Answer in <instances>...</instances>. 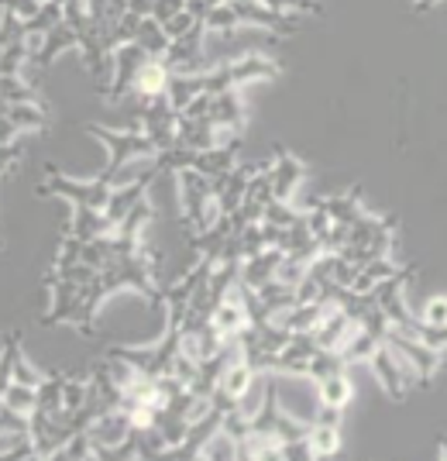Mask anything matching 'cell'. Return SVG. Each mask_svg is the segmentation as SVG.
<instances>
[{
	"mask_svg": "<svg viewBox=\"0 0 447 461\" xmlns=\"http://www.w3.org/2000/svg\"><path fill=\"white\" fill-rule=\"evenodd\" d=\"M307 269H310L307 262H299L296 255H286V258H282V266H279V276H275V279H279V283H286V286H299V279L307 276Z\"/></svg>",
	"mask_w": 447,
	"mask_h": 461,
	"instance_id": "obj_37",
	"label": "cell"
},
{
	"mask_svg": "<svg viewBox=\"0 0 447 461\" xmlns=\"http://www.w3.org/2000/svg\"><path fill=\"white\" fill-rule=\"evenodd\" d=\"M21 152H24V145H21V141H11V145H0V176L11 173V169H14V162L21 158ZM0 249H4V241H0Z\"/></svg>",
	"mask_w": 447,
	"mask_h": 461,
	"instance_id": "obj_44",
	"label": "cell"
},
{
	"mask_svg": "<svg viewBox=\"0 0 447 461\" xmlns=\"http://www.w3.org/2000/svg\"><path fill=\"white\" fill-rule=\"evenodd\" d=\"M21 128L11 121L7 114H0V145H11V141H18Z\"/></svg>",
	"mask_w": 447,
	"mask_h": 461,
	"instance_id": "obj_48",
	"label": "cell"
},
{
	"mask_svg": "<svg viewBox=\"0 0 447 461\" xmlns=\"http://www.w3.org/2000/svg\"><path fill=\"white\" fill-rule=\"evenodd\" d=\"M131 427H135V423H131V413H128V410H121V406L103 410L97 420L86 427V434H90V441H94V455H97L100 447H117V444L131 434Z\"/></svg>",
	"mask_w": 447,
	"mask_h": 461,
	"instance_id": "obj_7",
	"label": "cell"
},
{
	"mask_svg": "<svg viewBox=\"0 0 447 461\" xmlns=\"http://www.w3.org/2000/svg\"><path fill=\"white\" fill-rule=\"evenodd\" d=\"M310 447H313V455H317V458H331V455H337V447H341V434H337V427L313 423Z\"/></svg>",
	"mask_w": 447,
	"mask_h": 461,
	"instance_id": "obj_27",
	"label": "cell"
},
{
	"mask_svg": "<svg viewBox=\"0 0 447 461\" xmlns=\"http://www.w3.org/2000/svg\"><path fill=\"white\" fill-rule=\"evenodd\" d=\"M135 41L148 52V56H156V59H162L165 56V49H169V35H165V28L158 24L152 14L148 18H141V28H138V35H135Z\"/></svg>",
	"mask_w": 447,
	"mask_h": 461,
	"instance_id": "obj_20",
	"label": "cell"
},
{
	"mask_svg": "<svg viewBox=\"0 0 447 461\" xmlns=\"http://www.w3.org/2000/svg\"><path fill=\"white\" fill-rule=\"evenodd\" d=\"M228 69H231L234 90H237V86H245V83H255V79H275L279 77V66H275L273 59H262V56L231 59V62H228Z\"/></svg>",
	"mask_w": 447,
	"mask_h": 461,
	"instance_id": "obj_11",
	"label": "cell"
},
{
	"mask_svg": "<svg viewBox=\"0 0 447 461\" xmlns=\"http://www.w3.org/2000/svg\"><path fill=\"white\" fill-rule=\"evenodd\" d=\"M152 7H156V0H128V11L138 14V18H148V14H152Z\"/></svg>",
	"mask_w": 447,
	"mask_h": 461,
	"instance_id": "obj_49",
	"label": "cell"
},
{
	"mask_svg": "<svg viewBox=\"0 0 447 461\" xmlns=\"http://www.w3.org/2000/svg\"><path fill=\"white\" fill-rule=\"evenodd\" d=\"M31 59L28 52V39L11 41L4 52H0V77H21V66Z\"/></svg>",
	"mask_w": 447,
	"mask_h": 461,
	"instance_id": "obj_29",
	"label": "cell"
},
{
	"mask_svg": "<svg viewBox=\"0 0 447 461\" xmlns=\"http://www.w3.org/2000/svg\"><path fill=\"white\" fill-rule=\"evenodd\" d=\"M407 334H413V338H420L424 345L437 348V351H441V348H447V324H427L424 317H420V321L413 317V324L407 327Z\"/></svg>",
	"mask_w": 447,
	"mask_h": 461,
	"instance_id": "obj_31",
	"label": "cell"
},
{
	"mask_svg": "<svg viewBox=\"0 0 447 461\" xmlns=\"http://www.w3.org/2000/svg\"><path fill=\"white\" fill-rule=\"evenodd\" d=\"M62 385H66V375H58V372L45 375V383L39 385V406H35L41 413H49L58 427H62Z\"/></svg>",
	"mask_w": 447,
	"mask_h": 461,
	"instance_id": "obj_19",
	"label": "cell"
},
{
	"mask_svg": "<svg viewBox=\"0 0 447 461\" xmlns=\"http://www.w3.org/2000/svg\"><path fill=\"white\" fill-rule=\"evenodd\" d=\"M41 4H45V0H41Z\"/></svg>",
	"mask_w": 447,
	"mask_h": 461,
	"instance_id": "obj_54",
	"label": "cell"
},
{
	"mask_svg": "<svg viewBox=\"0 0 447 461\" xmlns=\"http://www.w3.org/2000/svg\"><path fill=\"white\" fill-rule=\"evenodd\" d=\"M0 96L11 104H39V94L31 83H24L21 77H0Z\"/></svg>",
	"mask_w": 447,
	"mask_h": 461,
	"instance_id": "obj_30",
	"label": "cell"
},
{
	"mask_svg": "<svg viewBox=\"0 0 447 461\" xmlns=\"http://www.w3.org/2000/svg\"><path fill=\"white\" fill-rule=\"evenodd\" d=\"M262 221H265V224H275V228H292L296 221H303V211H296L290 200H269Z\"/></svg>",
	"mask_w": 447,
	"mask_h": 461,
	"instance_id": "obj_32",
	"label": "cell"
},
{
	"mask_svg": "<svg viewBox=\"0 0 447 461\" xmlns=\"http://www.w3.org/2000/svg\"><path fill=\"white\" fill-rule=\"evenodd\" d=\"M237 249H241V258H252L262 249H269V238H265V228L262 221L258 224H248V228L237 234Z\"/></svg>",
	"mask_w": 447,
	"mask_h": 461,
	"instance_id": "obj_33",
	"label": "cell"
},
{
	"mask_svg": "<svg viewBox=\"0 0 447 461\" xmlns=\"http://www.w3.org/2000/svg\"><path fill=\"white\" fill-rule=\"evenodd\" d=\"M203 24H207V32H214V35H234L237 28H241V18H237V11H234V4H217V7H210L207 11V18H203Z\"/></svg>",
	"mask_w": 447,
	"mask_h": 461,
	"instance_id": "obj_23",
	"label": "cell"
},
{
	"mask_svg": "<svg viewBox=\"0 0 447 461\" xmlns=\"http://www.w3.org/2000/svg\"><path fill=\"white\" fill-rule=\"evenodd\" d=\"M58 21H66V14H62V4H58V0H45L39 14L24 21V28H28V35H49Z\"/></svg>",
	"mask_w": 447,
	"mask_h": 461,
	"instance_id": "obj_25",
	"label": "cell"
},
{
	"mask_svg": "<svg viewBox=\"0 0 447 461\" xmlns=\"http://www.w3.org/2000/svg\"><path fill=\"white\" fill-rule=\"evenodd\" d=\"M45 286L52 289V307L45 313L41 324H62V321H73V313L79 307V296H83V286L73 283V279H56V276H45Z\"/></svg>",
	"mask_w": 447,
	"mask_h": 461,
	"instance_id": "obj_8",
	"label": "cell"
},
{
	"mask_svg": "<svg viewBox=\"0 0 447 461\" xmlns=\"http://www.w3.org/2000/svg\"><path fill=\"white\" fill-rule=\"evenodd\" d=\"M313 423H327V427H341V406L320 403V410H317V417H313Z\"/></svg>",
	"mask_w": 447,
	"mask_h": 461,
	"instance_id": "obj_47",
	"label": "cell"
},
{
	"mask_svg": "<svg viewBox=\"0 0 447 461\" xmlns=\"http://www.w3.org/2000/svg\"><path fill=\"white\" fill-rule=\"evenodd\" d=\"M169 77H173V69L165 66V59H148V62L141 66V73H138L131 94H135L138 100H152V96L165 94Z\"/></svg>",
	"mask_w": 447,
	"mask_h": 461,
	"instance_id": "obj_10",
	"label": "cell"
},
{
	"mask_svg": "<svg viewBox=\"0 0 447 461\" xmlns=\"http://www.w3.org/2000/svg\"><path fill=\"white\" fill-rule=\"evenodd\" d=\"M90 389H94L90 379H69V375H66V385H62V427L69 423V417L76 413L79 406L86 403Z\"/></svg>",
	"mask_w": 447,
	"mask_h": 461,
	"instance_id": "obj_22",
	"label": "cell"
},
{
	"mask_svg": "<svg viewBox=\"0 0 447 461\" xmlns=\"http://www.w3.org/2000/svg\"><path fill=\"white\" fill-rule=\"evenodd\" d=\"M7 117L21 131H45V124H49V117L39 104H7Z\"/></svg>",
	"mask_w": 447,
	"mask_h": 461,
	"instance_id": "obj_24",
	"label": "cell"
},
{
	"mask_svg": "<svg viewBox=\"0 0 447 461\" xmlns=\"http://www.w3.org/2000/svg\"><path fill=\"white\" fill-rule=\"evenodd\" d=\"M210 104H214V96L210 94H200V96H193L179 114L183 117H190V121H203V117H210Z\"/></svg>",
	"mask_w": 447,
	"mask_h": 461,
	"instance_id": "obj_42",
	"label": "cell"
},
{
	"mask_svg": "<svg viewBox=\"0 0 447 461\" xmlns=\"http://www.w3.org/2000/svg\"><path fill=\"white\" fill-rule=\"evenodd\" d=\"M228 4H245V0H228Z\"/></svg>",
	"mask_w": 447,
	"mask_h": 461,
	"instance_id": "obj_52",
	"label": "cell"
},
{
	"mask_svg": "<svg viewBox=\"0 0 447 461\" xmlns=\"http://www.w3.org/2000/svg\"><path fill=\"white\" fill-rule=\"evenodd\" d=\"M273 162H245V166H234L228 173L220 176H210V186H214V200L220 213H234L241 207V200H245V193H248V183H252L255 173H262V169H269Z\"/></svg>",
	"mask_w": 447,
	"mask_h": 461,
	"instance_id": "obj_4",
	"label": "cell"
},
{
	"mask_svg": "<svg viewBox=\"0 0 447 461\" xmlns=\"http://www.w3.org/2000/svg\"><path fill=\"white\" fill-rule=\"evenodd\" d=\"M344 368H348V362H344V355H341L337 348H317L307 375H310L313 383H324V379H331V375H341Z\"/></svg>",
	"mask_w": 447,
	"mask_h": 461,
	"instance_id": "obj_17",
	"label": "cell"
},
{
	"mask_svg": "<svg viewBox=\"0 0 447 461\" xmlns=\"http://www.w3.org/2000/svg\"><path fill=\"white\" fill-rule=\"evenodd\" d=\"M200 458H237V441H234L231 434H228V430L220 427L214 438L203 444Z\"/></svg>",
	"mask_w": 447,
	"mask_h": 461,
	"instance_id": "obj_34",
	"label": "cell"
},
{
	"mask_svg": "<svg viewBox=\"0 0 447 461\" xmlns=\"http://www.w3.org/2000/svg\"><path fill=\"white\" fill-rule=\"evenodd\" d=\"M371 368L379 375L382 389L389 393L392 400H407V393L413 385H420V372L409 362L407 355H399L392 345H382L375 355H371Z\"/></svg>",
	"mask_w": 447,
	"mask_h": 461,
	"instance_id": "obj_3",
	"label": "cell"
},
{
	"mask_svg": "<svg viewBox=\"0 0 447 461\" xmlns=\"http://www.w3.org/2000/svg\"><path fill=\"white\" fill-rule=\"evenodd\" d=\"M396 230V221L392 217H371V213H362L348 230V245L354 249H362V245H371V241H379V238H386Z\"/></svg>",
	"mask_w": 447,
	"mask_h": 461,
	"instance_id": "obj_15",
	"label": "cell"
},
{
	"mask_svg": "<svg viewBox=\"0 0 447 461\" xmlns=\"http://www.w3.org/2000/svg\"><path fill=\"white\" fill-rule=\"evenodd\" d=\"M148 59H156V56H148V52H145L138 41L117 45V49H114V83H111L107 96H111V100H121V96L131 94L138 73H141V66H145Z\"/></svg>",
	"mask_w": 447,
	"mask_h": 461,
	"instance_id": "obj_5",
	"label": "cell"
},
{
	"mask_svg": "<svg viewBox=\"0 0 447 461\" xmlns=\"http://www.w3.org/2000/svg\"><path fill=\"white\" fill-rule=\"evenodd\" d=\"M282 258H286V251L269 245V249H262L258 255H252V258H245V262H241V279H245L252 289L265 286V283H273L275 276H279Z\"/></svg>",
	"mask_w": 447,
	"mask_h": 461,
	"instance_id": "obj_9",
	"label": "cell"
},
{
	"mask_svg": "<svg viewBox=\"0 0 447 461\" xmlns=\"http://www.w3.org/2000/svg\"><path fill=\"white\" fill-rule=\"evenodd\" d=\"M441 455H444V458H447V438H444V441H441Z\"/></svg>",
	"mask_w": 447,
	"mask_h": 461,
	"instance_id": "obj_51",
	"label": "cell"
},
{
	"mask_svg": "<svg viewBox=\"0 0 447 461\" xmlns=\"http://www.w3.org/2000/svg\"><path fill=\"white\" fill-rule=\"evenodd\" d=\"M196 14L193 11H190V7H186V11H179V14H175L173 21H165V24H162V28H165V35H169V39H179V35H186V32H190V28H193L196 24Z\"/></svg>",
	"mask_w": 447,
	"mask_h": 461,
	"instance_id": "obj_40",
	"label": "cell"
},
{
	"mask_svg": "<svg viewBox=\"0 0 447 461\" xmlns=\"http://www.w3.org/2000/svg\"><path fill=\"white\" fill-rule=\"evenodd\" d=\"M299 179H303V166H299V158L290 152H279V158L273 162V190H275V200H290L296 186H299Z\"/></svg>",
	"mask_w": 447,
	"mask_h": 461,
	"instance_id": "obj_14",
	"label": "cell"
},
{
	"mask_svg": "<svg viewBox=\"0 0 447 461\" xmlns=\"http://www.w3.org/2000/svg\"><path fill=\"white\" fill-rule=\"evenodd\" d=\"M186 4H190V0H156L152 18H156L158 24H165V21H173L179 11H186Z\"/></svg>",
	"mask_w": 447,
	"mask_h": 461,
	"instance_id": "obj_43",
	"label": "cell"
},
{
	"mask_svg": "<svg viewBox=\"0 0 447 461\" xmlns=\"http://www.w3.org/2000/svg\"><path fill=\"white\" fill-rule=\"evenodd\" d=\"M424 321H427V324H447V296H434V300H427Z\"/></svg>",
	"mask_w": 447,
	"mask_h": 461,
	"instance_id": "obj_45",
	"label": "cell"
},
{
	"mask_svg": "<svg viewBox=\"0 0 447 461\" xmlns=\"http://www.w3.org/2000/svg\"><path fill=\"white\" fill-rule=\"evenodd\" d=\"M0 11H11V14L28 21L41 11V0H0Z\"/></svg>",
	"mask_w": 447,
	"mask_h": 461,
	"instance_id": "obj_41",
	"label": "cell"
},
{
	"mask_svg": "<svg viewBox=\"0 0 447 461\" xmlns=\"http://www.w3.org/2000/svg\"><path fill=\"white\" fill-rule=\"evenodd\" d=\"M14 383L35 385V389L45 383V375H41L39 368H31L28 362H24V351H18V358H14Z\"/></svg>",
	"mask_w": 447,
	"mask_h": 461,
	"instance_id": "obj_39",
	"label": "cell"
},
{
	"mask_svg": "<svg viewBox=\"0 0 447 461\" xmlns=\"http://www.w3.org/2000/svg\"><path fill=\"white\" fill-rule=\"evenodd\" d=\"M56 458H94V441H90V434H86V430L73 434V438L56 451Z\"/></svg>",
	"mask_w": 447,
	"mask_h": 461,
	"instance_id": "obj_35",
	"label": "cell"
},
{
	"mask_svg": "<svg viewBox=\"0 0 447 461\" xmlns=\"http://www.w3.org/2000/svg\"><path fill=\"white\" fill-rule=\"evenodd\" d=\"M4 403L11 406V410H18V413H24V417H31L35 406H39V389L24 383H11L7 393H4Z\"/></svg>",
	"mask_w": 447,
	"mask_h": 461,
	"instance_id": "obj_26",
	"label": "cell"
},
{
	"mask_svg": "<svg viewBox=\"0 0 447 461\" xmlns=\"http://www.w3.org/2000/svg\"><path fill=\"white\" fill-rule=\"evenodd\" d=\"M279 11H296V14H320L317 0H275Z\"/></svg>",
	"mask_w": 447,
	"mask_h": 461,
	"instance_id": "obj_46",
	"label": "cell"
},
{
	"mask_svg": "<svg viewBox=\"0 0 447 461\" xmlns=\"http://www.w3.org/2000/svg\"><path fill=\"white\" fill-rule=\"evenodd\" d=\"M86 131L107 145L111 162H107V169H103L97 179L111 183V186H114L117 173H121L124 166H131V162H145V158L158 155L156 141L145 135V131H135V128H128V131H111V128H103V124H90Z\"/></svg>",
	"mask_w": 447,
	"mask_h": 461,
	"instance_id": "obj_1",
	"label": "cell"
},
{
	"mask_svg": "<svg viewBox=\"0 0 447 461\" xmlns=\"http://www.w3.org/2000/svg\"><path fill=\"white\" fill-rule=\"evenodd\" d=\"M416 7H434V4H441V0H413Z\"/></svg>",
	"mask_w": 447,
	"mask_h": 461,
	"instance_id": "obj_50",
	"label": "cell"
},
{
	"mask_svg": "<svg viewBox=\"0 0 447 461\" xmlns=\"http://www.w3.org/2000/svg\"><path fill=\"white\" fill-rule=\"evenodd\" d=\"M386 345H392L399 355H407L409 362L416 366V372H420V383H427L430 375L437 372V366H441V351H437V348L424 345L420 338H413V334L399 330V327H389V330H386Z\"/></svg>",
	"mask_w": 447,
	"mask_h": 461,
	"instance_id": "obj_6",
	"label": "cell"
},
{
	"mask_svg": "<svg viewBox=\"0 0 447 461\" xmlns=\"http://www.w3.org/2000/svg\"><path fill=\"white\" fill-rule=\"evenodd\" d=\"M320 385V403H327V406H348L351 400V383H348V375L341 372V375H331V379H324V383H317Z\"/></svg>",
	"mask_w": 447,
	"mask_h": 461,
	"instance_id": "obj_28",
	"label": "cell"
},
{
	"mask_svg": "<svg viewBox=\"0 0 447 461\" xmlns=\"http://www.w3.org/2000/svg\"><path fill=\"white\" fill-rule=\"evenodd\" d=\"M324 207H327V213H331L334 224H344V228H351V224H354V221L365 213L358 190L341 193V196H327V200H324Z\"/></svg>",
	"mask_w": 447,
	"mask_h": 461,
	"instance_id": "obj_18",
	"label": "cell"
},
{
	"mask_svg": "<svg viewBox=\"0 0 447 461\" xmlns=\"http://www.w3.org/2000/svg\"><path fill=\"white\" fill-rule=\"evenodd\" d=\"M255 379H258V372H255L245 358H237L228 372H224V379H220V389L228 393V396H234V400H241L248 389L255 385Z\"/></svg>",
	"mask_w": 447,
	"mask_h": 461,
	"instance_id": "obj_21",
	"label": "cell"
},
{
	"mask_svg": "<svg viewBox=\"0 0 447 461\" xmlns=\"http://www.w3.org/2000/svg\"><path fill=\"white\" fill-rule=\"evenodd\" d=\"M111 183L103 179H94V183H79V179H66L58 176L56 166H49V183L39 186V196H62L69 200L73 207H90V211H103L107 200H111Z\"/></svg>",
	"mask_w": 447,
	"mask_h": 461,
	"instance_id": "obj_2",
	"label": "cell"
},
{
	"mask_svg": "<svg viewBox=\"0 0 447 461\" xmlns=\"http://www.w3.org/2000/svg\"><path fill=\"white\" fill-rule=\"evenodd\" d=\"M307 224H310L313 238H320V241L331 234L334 221H331V213H327V207H324V200H313V211L307 213Z\"/></svg>",
	"mask_w": 447,
	"mask_h": 461,
	"instance_id": "obj_36",
	"label": "cell"
},
{
	"mask_svg": "<svg viewBox=\"0 0 447 461\" xmlns=\"http://www.w3.org/2000/svg\"><path fill=\"white\" fill-rule=\"evenodd\" d=\"M0 52H4V45H0Z\"/></svg>",
	"mask_w": 447,
	"mask_h": 461,
	"instance_id": "obj_53",
	"label": "cell"
},
{
	"mask_svg": "<svg viewBox=\"0 0 447 461\" xmlns=\"http://www.w3.org/2000/svg\"><path fill=\"white\" fill-rule=\"evenodd\" d=\"M210 121H214L217 128H228V131H237V135H241V128H245V104L237 100V90L214 94Z\"/></svg>",
	"mask_w": 447,
	"mask_h": 461,
	"instance_id": "obj_12",
	"label": "cell"
},
{
	"mask_svg": "<svg viewBox=\"0 0 447 461\" xmlns=\"http://www.w3.org/2000/svg\"><path fill=\"white\" fill-rule=\"evenodd\" d=\"M76 45H79L76 28H73L69 21H58L56 28L45 35V41H41V49H39V56H35L39 69H49V66L56 62L58 52H66V49H76Z\"/></svg>",
	"mask_w": 447,
	"mask_h": 461,
	"instance_id": "obj_13",
	"label": "cell"
},
{
	"mask_svg": "<svg viewBox=\"0 0 447 461\" xmlns=\"http://www.w3.org/2000/svg\"><path fill=\"white\" fill-rule=\"evenodd\" d=\"M138 28H141V18H138V14H131V11H128L124 18L117 21L114 35H111V41H114V49H117V45H128V41H135Z\"/></svg>",
	"mask_w": 447,
	"mask_h": 461,
	"instance_id": "obj_38",
	"label": "cell"
},
{
	"mask_svg": "<svg viewBox=\"0 0 447 461\" xmlns=\"http://www.w3.org/2000/svg\"><path fill=\"white\" fill-rule=\"evenodd\" d=\"M382 345H386L382 338H375L371 330L358 327V330H354V334H351L348 341L337 348V351L344 355V362H348V366H358V362H371V355H375Z\"/></svg>",
	"mask_w": 447,
	"mask_h": 461,
	"instance_id": "obj_16",
	"label": "cell"
}]
</instances>
